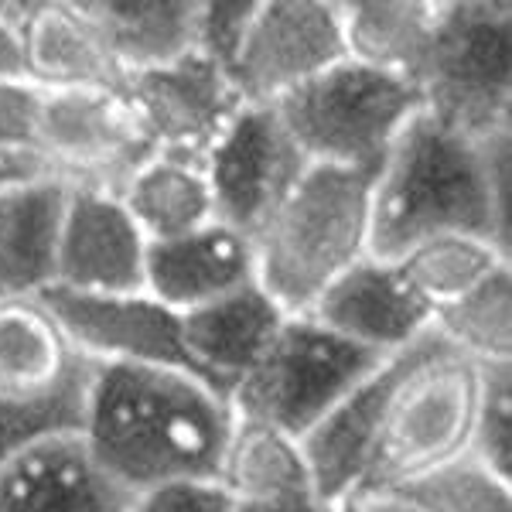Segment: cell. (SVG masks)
I'll return each instance as SVG.
<instances>
[{"label": "cell", "mask_w": 512, "mask_h": 512, "mask_svg": "<svg viewBox=\"0 0 512 512\" xmlns=\"http://www.w3.org/2000/svg\"><path fill=\"white\" fill-rule=\"evenodd\" d=\"M448 233L482 236L512 256V134L472 140L420 110L373 175L369 256L400 260Z\"/></svg>", "instance_id": "obj_1"}, {"label": "cell", "mask_w": 512, "mask_h": 512, "mask_svg": "<svg viewBox=\"0 0 512 512\" xmlns=\"http://www.w3.org/2000/svg\"><path fill=\"white\" fill-rule=\"evenodd\" d=\"M233 431L229 396L181 369L96 362L82 444L127 495L216 482Z\"/></svg>", "instance_id": "obj_2"}, {"label": "cell", "mask_w": 512, "mask_h": 512, "mask_svg": "<svg viewBox=\"0 0 512 512\" xmlns=\"http://www.w3.org/2000/svg\"><path fill=\"white\" fill-rule=\"evenodd\" d=\"M373 175L308 164L250 233L256 284L287 315H308L325 287L369 253Z\"/></svg>", "instance_id": "obj_3"}, {"label": "cell", "mask_w": 512, "mask_h": 512, "mask_svg": "<svg viewBox=\"0 0 512 512\" xmlns=\"http://www.w3.org/2000/svg\"><path fill=\"white\" fill-rule=\"evenodd\" d=\"M478 366L434 335L393 355V383L362 499L390 495L400 485L461 458L472 441Z\"/></svg>", "instance_id": "obj_4"}, {"label": "cell", "mask_w": 512, "mask_h": 512, "mask_svg": "<svg viewBox=\"0 0 512 512\" xmlns=\"http://www.w3.org/2000/svg\"><path fill=\"white\" fill-rule=\"evenodd\" d=\"M270 106L308 164L376 171L424 96L417 82L342 59Z\"/></svg>", "instance_id": "obj_5"}, {"label": "cell", "mask_w": 512, "mask_h": 512, "mask_svg": "<svg viewBox=\"0 0 512 512\" xmlns=\"http://www.w3.org/2000/svg\"><path fill=\"white\" fill-rule=\"evenodd\" d=\"M424 113L472 140L512 134V4L441 0L434 48L420 72Z\"/></svg>", "instance_id": "obj_6"}, {"label": "cell", "mask_w": 512, "mask_h": 512, "mask_svg": "<svg viewBox=\"0 0 512 512\" xmlns=\"http://www.w3.org/2000/svg\"><path fill=\"white\" fill-rule=\"evenodd\" d=\"M383 362V355L345 342L311 315H291L263 359L233 386L229 407L236 417L274 424L301 441Z\"/></svg>", "instance_id": "obj_7"}, {"label": "cell", "mask_w": 512, "mask_h": 512, "mask_svg": "<svg viewBox=\"0 0 512 512\" xmlns=\"http://www.w3.org/2000/svg\"><path fill=\"white\" fill-rule=\"evenodd\" d=\"M151 154V140L123 89L45 93L38 120L41 175L69 188L120 192Z\"/></svg>", "instance_id": "obj_8"}, {"label": "cell", "mask_w": 512, "mask_h": 512, "mask_svg": "<svg viewBox=\"0 0 512 512\" xmlns=\"http://www.w3.org/2000/svg\"><path fill=\"white\" fill-rule=\"evenodd\" d=\"M342 59L338 0H256L229 79L246 106H270Z\"/></svg>", "instance_id": "obj_9"}, {"label": "cell", "mask_w": 512, "mask_h": 512, "mask_svg": "<svg viewBox=\"0 0 512 512\" xmlns=\"http://www.w3.org/2000/svg\"><path fill=\"white\" fill-rule=\"evenodd\" d=\"M41 301L59 318L72 349L89 362L181 369L198 376L185 349L181 315L147 291L137 294H79L52 287ZM202 379V376H198Z\"/></svg>", "instance_id": "obj_10"}, {"label": "cell", "mask_w": 512, "mask_h": 512, "mask_svg": "<svg viewBox=\"0 0 512 512\" xmlns=\"http://www.w3.org/2000/svg\"><path fill=\"white\" fill-rule=\"evenodd\" d=\"M202 164L216 198V219L246 236L308 168L274 106H243Z\"/></svg>", "instance_id": "obj_11"}, {"label": "cell", "mask_w": 512, "mask_h": 512, "mask_svg": "<svg viewBox=\"0 0 512 512\" xmlns=\"http://www.w3.org/2000/svg\"><path fill=\"white\" fill-rule=\"evenodd\" d=\"M123 96L134 106L154 151L198 161L246 106L233 79L202 55H188L164 69L127 76Z\"/></svg>", "instance_id": "obj_12"}, {"label": "cell", "mask_w": 512, "mask_h": 512, "mask_svg": "<svg viewBox=\"0 0 512 512\" xmlns=\"http://www.w3.org/2000/svg\"><path fill=\"white\" fill-rule=\"evenodd\" d=\"M0 18L21 38L24 79L45 93L127 82L86 0H0Z\"/></svg>", "instance_id": "obj_13"}, {"label": "cell", "mask_w": 512, "mask_h": 512, "mask_svg": "<svg viewBox=\"0 0 512 512\" xmlns=\"http://www.w3.org/2000/svg\"><path fill=\"white\" fill-rule=\"evenodd\" d=\"M308 315L383 359L420 342L434 321V311L420 301L400 267L369 253L325 287Z\"/></svg>", "instance_id": "obj_14"}, {"label": "cell", "mask_w": 512, "mask_h": 512, "mask_svg": "<svg viewBox=\"0 0 512 512\" xmlns=\"http://www.w3.org/2000/svg\"><path fill=\"white\" fill-rule=\"evenodd\" d=\"M144 263L147 239L120 195L69 188L55 287L79 294H137L144 291Z\"/></svg>", "instance_id": "obj_15"}, {"label": "cell", "mask_w": 512, "mask_h": 512, "mask_svg": "<svg viewBox=\"0 0 512 512\" xmlns=\"http://www.w3.org/2000/svg\"><path fill=\"white\" fill-rule=\"evenodd\" d=\"M250 284H256L250 236L219 219L181 239L147 246L144 291L178 315Z\"/></svg>", "instance_id": "obj_16"}, {"label": "cell", "mask_w": 512, "mask_h": 512, "mask_svg": "<svg viewBox=\"0 0 512 512\" xmlns=\"http://www.w3.org/2000/svg\"><path fill=\"white\" fill-rule=\"evenodd\" d=\"M69 185L38 175L0 188V301L41 297L59 284Z\"/></svg>", "instance_id": "obj_17"}, {"label": "cell", "mask_w": 512, "mask_h": 512, "mask_svg": "<svg viewBox=\"0 0 512 512\" xmlns=\"http://www.w3.org/2000/svg\"><path fill=\"white\" fill-rule=\"evenodd\" d=\"M287 318L291 315L260 284H250L181 315V332L198 376L229 396L274 345Z\"/></svg>", "instance_id": "obj_18"}, {"label": "cell", "mask_w": 512, "mask_h": 512, "mask_svg": "<svg viewBox=\"0 0 512 512\" xmlns=\"http://www.w3.org/2000/svg\"><path fill=\"white\" fill-rule=\"evenodd\" d=\"M393 383V355L362 379L352 393L328 410L325 417L301 437L311 485L328 506L362 492V482L373 465L379 424H383L386 396Z\"/></svg>", "instance_id": "obj_19"}, {"label": "cell", "mask_w": 512, "mask_h": 512, "mask_svg": "<svg viewBox=\"0 0 512 512\" xmlns=\"http://www.w3.org/2000/svg\"><path fill=\"white\" fill-rule=\"evenodd\" d=\"M134 495L110 482L82 437H59L0 468V512H130Z\"/></svg>", "instance_id": "obj_20"}, {"label": "cell", "mask_w": 512, "mask_h": 512, "mask_svg": "<svg viewBox=\"0 0 512 512\" xmlns=\"http://www.w3.org/2000/svg\"><path fill=\"white\" fill-rule=\"evenodd\" d=\"M86 362L41 297L0 301V400L59 390Z\"/></svg>", "instance_id": "obj_21"}, {"label": "cell", "mask_w": 512, "mask_h": 512, "mask_svg": "<svg viewBox=\"0 0 512 512\" xmlns=\"http://www.w3.org/2000/svg\"><path fill=\"white\" fill-rule=\"evenodd\" d=\"M345 59L420 82L441 24V0H338Z\"/></svg>", "instance_id": "obj_22"}, {"label": "cell", "mask_w": 512, "mask_h": 512, "mask_svg": "<svg viewBox=\"0 0 512 512\" xmlns=\"http://www.w3.org/2000/svg\"><path fill=\"white\" fill-rule=\"evenodd\" d=\"M120 202L144 233L147 246L181 239L216 222V198L198 158L154 151L120 185Z\"/></svg>", "instance_id": "obj_23"}, {"label": "cell", "mask_w": 512, "mask_h": 512, "mask_svg": "<svg viewBox=\"0 0 512 512\" xmlns=\"http://www.w3.org/2000/svg\"><path fill=\"white\" fill-rule=\"evenodd\" d=\"M123 76L195 55L198 0H86Z\"/></svg>", "instance_id": "obj_24"}, {"label": "cell", "mask_w": 512, "mask_h": 512, "mask_svg": "<svg viewBox=\"0 0 512 512\" xmlns=\"http://www.w3.org/2000/svg\"><path fill=\"white\" fill-rule=\"evenodd\" d=\"M216 482L233 502H274L315 492L301 441L294 434L236 414Z\"/></svg>", "instance_id": "obj_25"}, {"label": "cell", "mask_w": 512, "mask_h": 512, "mask_svg": "<svg viewBox=\"0 0 512 512\" xmlns=\"http://www.w3.org/2000/svg\"><path fill=\"white\" fill-rule=\"evenodd\" d=\"M393 263L400 267V274L407 277V284L414 287L420 301L431 311H441L451 301L475 291L495 270L512 267V256L482 236L448 233L410 246Z\"/></svg>", "instance_id": "obj_26"}, {"label": "cell", "mask_w": 512, "mask_h": 512, "mask_svg": "<svg viewBox=\"0 0 512 512\" xmlns=\"http://www.w3.org/2000/svg\"><path fill=\"white\" fill-rule=\"evenodd\" d=\"M431 328L475 366L512 362V267L495 270L475 291L434 311Z\"/></svg>", "instance_id": "obj_27"}, {"label": "cell", "mask_w": 512, "mask_h": 512, "mask_svg": "<svg viewBox=\"0 0 512 512\" xmlns=\"http://www.w3.org/2000/svg\"><path fill=\"white\" fill-rule=\"evenodd\" d=\"M96 362H86L59 390L31 400H0V468L59 437H82Z\"/></svg>", "instance_id": "obj_28"}, {"label": "cell", "mask_w": 512, "mask_h": 512, "mask_svg": "<svg viewBox=\"0 0 512 512\" xmlns=\"http://www.w3.org/2000/svg\"><path fill=\"white\" fill-rule=\"evenodd\" d=\"M410 512H512V482L472 454L448 461L390 492Z\"/></svg>", "instance_id": "obj_29"}, {"label": "cell", "mask_w": 512, "mask_h": 512, "mask_svg": "<svg viewBox=\"0 0 512 512\" xmlns=\"http://www.w3.org/2000/svg\"><path fill=\"white\" fill-rule=\"evenodd\" d=\"M468 454L512 482V362L478 366V403Z\"/></svg>", "instance_id": "obj_30"}, {"label": "cell", "mask_w": 512, "mask_h": 512, "mask_svg": "<svg viewBox=\"0 0 512 512\" xmlns=\"http://www.w3.org/2000/svg\"><path fill=\"white\" fill-rule=\"evenodd\" d=\"M256 0H198L195 18V55L219 65L229 76L239 48L246 41Z\"/></svg>", "instance_id": "obj_31"}, {"label": "cell", "mask_w": 512, "mask_h": 512, "mask_svg": "<svg viewBox=\"0 0 512 512\" xmlns=\"http://www.w3.org/2000/svg\"><path fill=\"white\" fill-rule=\"evenodd\" d=\"M45 89L24 76L0 79V154L38 168V120ZM41 171V168H38Z\"/></svg>", "instance_id": "obj_32"}, {"label": "cell", "mask_w": 512, "mask_h": 512, "mask_svg": "<svg viewBox=\"0 0 512 512\" xmlns=\"http://www.w3.org/2000/svg\"><path fill=\"white\" fill-rule=\"evenodd\" d=\"M130 512H233V499L219 482H171L134 495Z\"/></svg>", "instance_id": "obj_33"}, {"label": "cell", "mask_w": 512, "mask_h": 512, "mask_svg": "<svg viewBox=\"0 0 512 512\" xmlns=\"http://www.w3.org/2000/svg\"><path fill=\"white\" fill-rule=\"evenodd\" d=\"M233 512H332V506L318 492H304L274 502H233Z\"/></svg>", "instance_id": "obj_34"}, {"label": "cell", "mask_w": 512, "mask_h": 512, "mask_svg": "<svg viewBox=\"0 0 512 512\" xmlns=\"http://www.w3.org/2000/svg\"><path fill=\"white\" fill-rule=\"evenodd\" d=\"M24 76L21 65V38L4 18H0V79H18Z\"/></svg>", "instance_id": "obj_35"}, {"label": "cell", "mask_w": 512, "mask_h": 512, "mask_svg": "<svg viewBox=\"0 0 512 512\" xmlns=\"http://www.w3.org/2000/svg\"><path fill=\"white\" fill-rule=\"evenodd\" d=\"M38 175H41V171H38V168H31V164L14 161V158H4V154H0V188L11 185V181H21V178H38Z\"/></svg>", "instance_id": "obj_36"}, {"label": "cell", "mask_w": 512, "mask_h": 512, "mask_svg": "<svg viewBox=\"0 0 512 512\" xmlns=\"http://www.w3.org/2000/svg\"><path fill=\"white\" fill-rule=\"evenodd\" d=\"M366 506H369V512H410L403 502L390 499V495H369Z\"/></svg>", "instance_id": "obj_37"}, {"label": "cell", "mask_w": 512, "mask_h": 512, "mask_svg": "<svg viewBox=\"0 0 512 512\" xmlns=\"http://www.w3.org/2000/svg\"><path fill=\"white\" fill-rule=\"evenodd\" d=\"M332 512H369V506H366V499H362V495H352V499L335 502Z\"/></svg>", "instance_id": "obj_38"}]
</instances>
